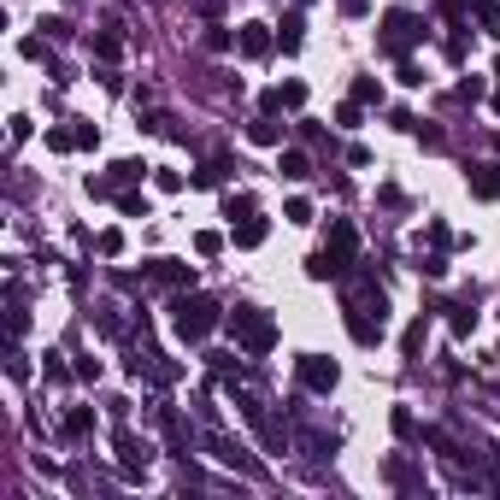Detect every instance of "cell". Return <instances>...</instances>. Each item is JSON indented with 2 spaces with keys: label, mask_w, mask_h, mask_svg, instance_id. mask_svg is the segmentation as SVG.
Returning <instances> with one entry per match:
<instances>
[{
  "label": "cell",
  "mask_w": 500,
  "mask_h": 500,
  "mask_svg": "<svg viewBox=\"0 0 500 500\" xmlns=\"http://www.w3.org/2000/svg\"><path fill=\"white\" fill-rule=\"evenodd\" d=\"M142 171H147L142 159H118V165H112V183H136Z\"/></svg>",
  "instance_id": "25"
},
{
  "label": "cell",
  "mask_w": 500,
  "mask_h": 500,
  "mask_svg": "<svg viewBox=\"0 0 500 500\" xmlns=\"http://www.w3.org/2000/svg\"><path fill=\"white\" fill-rule=\"evenodd\" d=\"M424 329H429V324H424V318H418V324H412V329H406V336H400V347H406V359H412V354H418V347H424Z\"/></svg>",
  "instance_id": "31"
},
{
  "label": "cell",
  "mask_w": 500,
  "mask_h": 500,
  "mask_svg": "<svg viewBox=\"0 0 500 500\" xmlns=\"http://www.w3.org/2000/svg\"><path fill=\"white\" fill-rule=\"evenodd\" d=\"M59 429H65V442H83L88 429H95V406H71V412H65V424H59Z\"/></svg>",
  "instance_id": "17"
},
{
  "label": "cell",
  "mask_w": 500,
  "mask_h": 500,
  "mask_svg": "<svg viewBox=\"0 0 500 500\" xmlns=\"http://www.w3.org/2000/svg\"><path fill=\"white\" fill-rule=\"evenodd\" d=\"M147 277H154V283L183 288V283H195V265H177V259H154V265H147Z\"/></svg>",
  "instance_id": "13"
},
{
  "label": "cell",
  "mask_w": 500,
  "mask_h": 500,
  "mask_svg": "<svg viewBox=\"0 0 500 500\" xmlns=\"http://www.w3.org/2000/svg\"><path fill=\"white\" fill-rule=\"evenodd\" d=\"M95 54H100V59H106V65H112V59H118V54H124V42H118L112 29H100V36H95Z\"/></svg>",
  "instance_id": "23"
},
{
  "label": "cell",
  "mask_w": 500,
  "mask_h": 500,
  "mask_svg": "<svg viewBox=\"0 0 500 500\" xmlns=\"http://www.w3.org/2000/svg\"><path fill=\"white\" fill-rule=\"evenodd\" d=\"M24 324H29V312H24V288H6V336H12V342H18V336H24Z\"/></svg>",
  "instance_id": "16"
},
{
  "label": "cell",
  "mask_w": 500,
  "mask_h": 500,
  "mask_svg": "<svg viewBox=\"0 0 500 500\" xmlns=\"http://www.w3.org/2000/svg\"><path fill=\"white\" fill-rule=\"evenodd\" d=\"M218 318L224 312H218V300H206V295H177L171 300V329L183 342H206L218 329Z\"/></svg>",
  "instance_id": "3"
},
{
  "label": "cell",
  "mask_w": 500,
  "mask_h": 500,
  "mask_svg": "<svg viewBox=\"0 0 500 500\" xmlns=\"http://www.w3.org/2000/svg\"><path fill=\"white\" fill-rule=\"evenodd\" d=\"M300 371V388H312V395H329V388L342 383V371H336V359H324V354H306L295 365Z\"/></svg>",
  "instance_id": "8"
},
{
  "label": "cell",
  "mask_w": 500,
  "mask_h": 500,
  "mask_svg": "<svg viewBox=\"0 0 500 500\" xmlns=\"http://www.w3.org/2000/svg\"><path fill=\"white\" fill-rule=\"evenodd\" d=\"M377 42H383V54H406V47L424 42V18H412V12H388Z\"/></svg>",
  "instance_id": "5"
},
{
  "label": "cell",
  "mask_w": 500,
  "mask_h": 500,
  "mask_svg": "<svg viewBox=\"0 0 500 500\" xmlns=\"http://www.w3.org/2000/svg\"><path fill=\"white\" fill-rule=\"evenodd\" d=\"M224 177H229V159H212L206 171H195V183H200V188H218Z\"/></svg>",
  "instance_id": "21"
},
{
  "label": "cell",
  "mask_w": 500,
  "mask_h": 500,
  "mask_svg": "<svg viewBox=\"0 0 500 500\" xmlns=\"http://www.w3.org/2000/svg\"><path fill=\"white\" fill-rule=\"evenodd\" d=\"M106 336H124V318H118V306H100V318H95Z\"/></svg>",
  "instance_id": "30"
},
{
  "label": "cell",
  "mask_w": 500,
  "mask_h": 500,
  "mask_svg": "<svg viewBox=\"0 0 500 500\" xmlns=\"http://www.w3.org/2000/svg\"><path fill=\"white\" fill-rule=\"evenodd\" d=\"M477 18H483L488 29H500V0H477Z\"/></svg>",
  "instance_id": "35"
},
{
  "label": "cell",
  "mask_w": 500,
  "mask_h": 500,
  "mask_svg": "<svg viewBox=\"0 0 500 500\" xmlns=\"http://www.w3.org/2000/svg\"><path fill=\"white\" fill-rule=\"evenodd\" d=\"M218 247H224V236H218V229H200V236H195V254H206V259H212Z\"/></svg>",
  "instance_id": "29"
},
{
  "label": "cell",
  "mask_w": 500,
  "mask_h": 500,
  "mask_svg": "<svg viewBox=\"0 0 500 500\" xmlns=\"http://www.w3.org/2000/svg\"><path fill=\"white\" fill-rule=\"evenodd\" d=\"M118 206H124L129 218H147V200H142V195H118Z\"/></svg>",
  "instance_id": "37"
},
{
  "label": "cell",
  "mask_w": 500,
  "mask_h": 500,
  "mask_svg": "<svg viewBox=\"0 0 500 500\" xmlns=\"http://www.w3.org/2000/svg\"><path fill=\"white\" fill-rule=\"evenodd\" d=\"M236 406H242V418H247V424H254V429H259V442L271 447V454H283V447H288V429H283V424H277V418H271V412H265V406H259V400H254V395H236Z\"/></svg>",
  "instance_id": "6"
},
{
  "label": "cell",
  "mask_w": 500,
  "mask_h": 500,
  "mask_svg": "<svg viewBox=\"0 0 500 500\" xmlns=\"http://www.w3.org/2000/svg\"><path fill=\"white\" fill-rule=\"evenodd\" d=\"M336 124H347V129L359 124V100H347V106H336Z\"/></svg>",
  "instance_id": "39"
},
{
  "label": "cell",
  "mask_w": 500,
  "mask_h": 500,
  "mask_svg": "<svg viewBox=\"0 0 500 500\" xmlns=\"http://www.w3.org/2000/svg\"><path fill=\"white\" fill-rule=\"evenodd\" d=\"M259 106H265V112H300V106H306V83L265 88V95H259Z\"/></svg>",
  "instance_id": "11"
},
{
  "label": "cell",
  "mask_w": 500,
  "mask_h": 500,
  "mask_svg": "<svg viewBox=\"0 0 500 500\" xmlns=\"http://www.w3.org/2000/svg\"><path fill=\"white\" fill-rule=\"evenodd\" d=\"M354 100H359V106H371V100H383V83H377V77H359V83H354Z\"/></svg>",
  "instance_id": "24"
},
{
  "label": "cell",
  "mask_w": 500,
  "mask_h": 500,
  "mask_svg": "<svg viewBox=\"0 0 500 500\" xmlns=\"http://www.w3.org/2000/svg\"><path fill=\"white\" fill-rule=\"evenodd\" d=\"M229 336H236V347L254 354V359H265L277 347V324L259 312V306H236V312H229Z\"/></svg>",
  "instance_id": "4"
},
{
  "label": "cell",
  "mask_w": 500,
  "mask_h": 500,
  "mask_svg": "<svg viewBox=\"0 0 500 500\" xmlns=\"http://www.w3.org/2000/svg\"><path fill=\"white\" fill-rule=\"evenodd\" d=\"M495 77H500V59H495ZM495 112H500V95H495Z\"/></svg>",
  "instance_id": "41"
},
{
  "label": "cell",
  "mask_w": 500,
  "mask_h": 500,
  "mask_svg": "<svg viewBox=\"0 0 500 500\" xmlns=\"http://www.w3.org/2000/svg\"><path fill=\"white\" fill-rule=\"evenodd\" d=\"M395 436H400V442H406V436H418V424H412V412H406V406H395Z\"/></svg>",
  "instance_id": "34"
},
{
  "label": "cell",
  "mask_w": 500,
  "mask_h": 500,
  "mask_svg": "<svg viewBox=\"0 0 500 500\" xmlns=\"http://www.w3.org/2000/svg\"><path fill=\"white\" fill-rule=\"evenodd\" d=\"M206 454L224 459V465H236V471H247V477H259V459L247 454L242 442H229V436H206Z\"/></svg>",
  "instance_id": "10"
},
{
  "label": "cell",
  "mask_w": 500,
  "mask_h": 500,
  "mask_svg": "<svg viewBox=\"0 0 500 500\" xmlns=\"http://www.w3.org/2000/svg\"><path fill=\"white\" fill-rule=\"evenodd\" d=\"M6 371H12V377H29V359H24V354H18V342H12V347H6Z\"/></svg>",
  "instance_id": "36"
},
{
  "label": "cell",
  "mask_w": 500,
  "mask_h": 500,
  "mask_svg": "<svg viewBox=\"0 0 500 500\" xmlns=\"http://www.w3.org/2000/svg\"><path fill=\"white\" fill-rule=\"evenodd\" d=\"M495 465H500V454H495Z\"/></svg>",
  "instance_id": "43"
},
{
  "label": "cell",
  "mask_w": 500,
  "mask_h": 500,
  "mask_svg": "<svg viewBox=\"0 0 500 500\" xmlns=\"http://www.w3.org/2000/svg\"><path fill=\"white\" fill-rule=\"evenodd\" d=\"M388 483H395V488H424V477H418L406 459H388Z\"/></svg>",
  "instance_id": "19"
},
{
  "label": "cell",
  "mask_w": 500,
  "mask_h": 500,
  "mask_svg": "<svg viewBox=\"0 0 500 500\" xmlns=\"http://www.w3.org/2000/svg\"><path fill=\"white\" fill-rule=\"evenodd\" d=\"M300 29H306V18L288 12V18H283V54H295V47H300Z\"/></svg>",
  "instance_id": "22"
},
{
  "label": "cell",
  "mask_w": 500,
  "mask_h": 500,
  "mask_svg": "<svg viewBox=\"0 0 500 500\" xmlns=\"http://www.w3.org/2000/svg\"><path fill=\"white\" fill-rule=\"evenodd\" d=\"M129 371L147 377V383H177V377H183L171 359L159 354V347H147V324H142V347H136V359H129Z\"/></svg>",
  "instance_id": "7"
},
{
  "label": "cell",
  "mask_w": 500,
  "mask_h": 500,
  "mask_svg": "<svg viewBox=\"0 0 500 500\" xmlns=\"http://www.w3.org/2000/svg\"><path fill=\"white\" fill-rule=\"evenodd\" d=\"M336 6H342V12H354V18L365 12V0H336Z\"/></svg>",
  "instance_id": "40"
},
{
  "label": "cell",
  "mask_w": 500,
  "mask_h": 500,
  "mask_svg": "<svg viewBox=\"0 0 500 500\" xmlns=\"http://www.w3.org/2000/svg\"><path fill=\"white\" fill-rule=\"evenodd\" d=\"M47 147H54V154H71V147H77V129H47Z\"/></svg>",
  "instance_id": "27"
},
{
  "label": "cell",
  "mask_w": 500,
  "mask_h": 500,
  "mask_svg": "<svg viewBox=\"0 0 500 500\" xmlns=\"http://www.w3.org/2000/svg\"><path fill=\"white\" fill-rule=\"evenodd\" d=\"M247 142H259V147H283V124H277V112L254 118V124H247Z\"/></svg>",
  "instance_id": "15"
},
{
  "label": "cell",
  "mask_w": 500,
  "mask_h": 500,
  "mask_svg": "<svg viewBox=\"0 0 500 500\" xmlns=\"http://www.w3.org/2000/svg\"><path fill=\"white\" fill-rule=\"evenodd\" d=\"M236 47H242L247 59H265V54H271V29H265V24H242V29H236Z\"/></svg>",
  "instance_id": "12"
},
{
  "label": "cell",
  "mask_w": 500,
  "mask_h": 500,
  "mask_svg": "<svg viewBox=\"0 0 500 500\" xmlns=\"http://www.w3.org/2000/svg\"><path fill=\"white\" fill-rule=\"evenodd\" d=\"M447 324H454V329H459V336H465V329H471V324H477V312H465V306H447Z\"/></svg>",
  "instance_id": "33"
},
{
  "label": "cell",
  "mask_w": 500,
  "mask_h": 500,
  "mask_svg": "<svg viewBox=\"0 0 500 500\" xmlns=\"http://www.w3.org/2000/svg\"><path fill=\"white\" fill-rule=\"evenodd\" d=\"M224 212H229V218H247V212H254V195H229Z\"/></svg>",
  "instance_id": "32"
},
{
  "label": "cell",
  "mask_w": 500,
  "mask_h": 500,
  "mask_svg": "<svg viewBox=\"0 0 500 500\" xmlns=\"http://www.w3.org/2000/svg\"><path fill=\"white\" fill-rule=\"evenodd\" d=\"M277 171H283V177H295V183H300V177H312V159L300 154V147H288V154L277 159Z\"/></svg>",
  "instance_id": "18"
},
{
  "label": "cell",
  "mask_w": 500,
  "mask_h": 500,
  "mask_svg": "<svg viewBox=\"0 0 500 500\" xmlns=\"http://www.w3.org/2000/svg\"><path fill=\"white\" fill-rule=\"evenodd\" d=\"M236 242H242V247H259V242H265V218H254V212H247L242 224H236Z\"/></svg>",
  "instance_id": "20"
},
{
  "label": "cell",
  "mask_w": 500,
  "mask_h": 500,
  "mask_svg": "<svg viewBox=\"0 0 500 500\" xmlns=\"http://www.w3.org/2000/svg\"><path fill=\"white\" fill-rule=\"evenodd\" d=\"M100 254H106V259H118V254H124V236H118V229H100Z\"/></svg>",
  "instance_id": "28"
},
{
  "label": "cell",
  "mask_w": 500,
  "mask_h": 500,
  "mask_svg": "<svg viewBox=\"0 0 500 500\" xmlns=\"http://www.w3.org/2000/svg\"><path fill=\"white\" fill-rule=\"evenodd\" d=\"M495 395H500V383H495Z\"/></svg>",
  "instance_id": "42"
},
{
  "label": "cell",
  "mask_w": 500,
  "mask_h": 500,
  "mask_svg": "<svg viewBox=\"0 0 500 500\" xmlns=\"http://www.w3.org/2000/svg\"><path fill=\"white\" fill-rule=\"evenodd\" d=\"M283 218H288V224H312V200H288Z\"/></svg>",
  "instance_id": "26"
},
{
  "label": "cell",
  "mask_w": 500,
  "mask_h": 500,
  "mask_svg": "<svg viewBox=\"0 0 500 500\" xmlns=\"http://www.w3.org/2000/svg\"><path fill=\"white\" fill-rule=\"evenodd\" d=\"M354 254H359V229L347 224V218H329V242H324V254H312L306 259V271L324 283V277H342L347 265H354Z\"/></svg>",
  "instance_id": "2"
},
{
  "label": "cell",
  "mask_w": 500,
  "mask_h": 500,
  "mask_svg": "<svg viewBox=\"0 0 500 500\" xmlns=\"http://www.w3.org/2000/svg\"><path fill=\"white\" fill-rule=\"evenodd\" d=\"M465 183H471V195L500 200V165H471V171H465Z\"/></svg>",
  "instance_id": "14"
},
{
  "label": "cell",
  "mask_w": 500,
  "mask_h": 500,
  "mask_svg": "<svg viewBox=\"0 0 500 500\" xmlns=\"http://www.w3.org/2000/svg\"><path fill=\"white\" fill-rule=\"evenodd\" d=\"M112 447H118V471H124V477H142V471H147V459H154V447H147V442H136L129 429H118V436H112Z\"/></svg>",
  "instance_id": "9"
},
{
  "label": "cell",
  "mask_w": 500,
  "mask_h": 500,
  "mask_svg": "<svg viewBox=\"0 0 500 500\" xmlns=\"http://www.w3.org/2000/svg\"><path fill=\"white\" fill-rule=\"evenodd\" d=\"M342 312H347V329H354V342H383V312H388V300H383V288L371 283V277H359L354 288H347V300H342Z\"/></svg>",
  "instance_id": "1"
},
{
  "label": "cell",
  "mask_w": 500,
  "mask_h": 500,
  "mask_svg": "<svg viewBox=\"0 0 500 500\" xmlns=\"http://www.w3.org/2000/svg\"><path fill=\"white\" fill-rule=\"evenodd\" d=\"M206 365H212V371H242V365H236V354H206Z\"/></svg>",
  "instance_id": "38"
}]
</instances>
